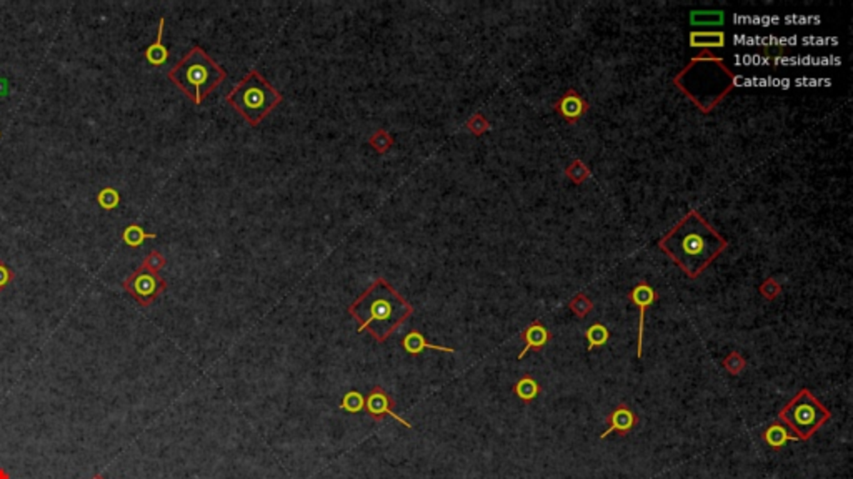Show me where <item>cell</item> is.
I'll return each mask as SVG.
<instances>
[{"label": "cell", "instance_id": "obj_1", "mask_svg": "<svg viewBox=\"0 0 853 479\" xmlns=\"http://www.w3.org/2000/svg\"><path fill=\"white\" fill-rule=\"evenodd\" d=\"M728 242L692 210L659 242V248L686 276H698L727 250Z\"/></svg>", "mask_w": 853, "mask_h": 479}, {"label": "cell", "instance_id": "obj_2", "mask_svg": "<svg viewBox=\"0 0 853 479\" xmlns=\"http://www.w3.org/2000/svg\"><path fill=\"white\" fill-rule=\"evenodd\" d=\"M348 313L358 322V333L367 329L383 343L413 313V306L385 278H378L348 306Z\"/></svg>", "mask_w": 853, "mask_h": 479}, {"label": "cell", "instance_id": "obj_3", "mask_svg": "<svg viewBox=\"0 0 853 479\" xmlns=\"http://www.w3.org/2000/svg\"><path fill=\"white\" fill-rule=\"evenodd\" d=\"M673 84L702 113H710L735 87V75L723 58L703 50L678 72Z\"/></svg>", "mask_w": 853, "mask_h": 479}, {"label": "cell", "instance_id": "obj_4", "mask_svg": "<svg viewBox=\"0 0 853 479\" xmlns=\"http://www.w3.org/2000/svg\"><path fill=\"white\" fill-rule=\"evenodd\" d=\"M167 75L195 105L202 104L227 79V72L199 45L192 47Z\"/></svg>", "mask_w": 853, "mask_h": 479}, {"label": "cell", "instance_id": "obj_5", "mask_svg": "<svg viewBox=\"0 0 853 479\" xmlns=\"http://www.w3.org/2000/svg\"><path fill=\"white\" fill-rule=\"evenodd\" d=\"M284 97L257 70H250L227 95V104L237 110L252 127H257L272 110L282 104Z\"/></svg>", "mask_w": 853, "mask_h": 479}, {"label": "cell", "instance_id": "obj_6", "mask_svg": "<svg viewBox=\"0 0 853 479\" xmlns=\"http://www.w3.org/2000/svg\"><path fill=\"white\" fill-rule=\"evenodd\" d=\"M830 419V409L823 406L808 388H801L778 413V421L800 441H808Z\"/></svg>", "mask_w": 853, "mask_h": 479}, {"label": "cell", "instance_id": "obj_7", "mask_svg": "<svg viewBox=\"0 0 853 479\" xmlns=\"http://www.w3.org/2000/svg\"><path fill=\"white\" fill-rule=\"evenodd\" d=\"M122 288L130 295L140 306H151L157 298L167 288V283L159 273L151 272L145 267L135 269L132 275H129L122 281Z\"/></svg>", "mask_w": 853, "mask_h": 479}, {"label": "cell", "instance_id": "obj_8", "mask_svg": "<svg viewBox=\"0 0 853 479\" xmlns=\"http://www.w3.org/2000/svg\"><path fill=\"white\" fill-rule=\"evenodd\" d=\"M394 405L395 403H394V400H392V396L381 386H375L370 389L369 396L365 398V411L370 418L375 419V421H382L385 416H390L405 427H413L410 423L407 421V419L399 416V414L394 411Z\"/></svg>", "mask_w": 853, "mask_h": 479}, {"label": "cell", "instance_id": "obj_9", "mask_svg": "<svg viewBox=\"0 0 853 479\" xmlns=\"http://www.w3.org/2000/svg\"><path fill=\"white\" fill-rule=\"evenodd\" d=\"M629 299L638 308L640 318H638V338H637V358L642 359L643 356V331H645V313L654 303L659 299V295L647 281L638 283L632 292L629 293Z\"/></svg>", "mask_w": 853, "mask_h": 479}, {"label": "cell", "instance_id": "obj_10", "mask_svg": "<svg viewBox=\"0 0 853 479\" xmlns=\"http://www.w3.org/2000/svg\"><path fill=\"white\" fill-rule=\"evenodd\" d=\"M635 425H637V414L632 411V408H629L627 405H618L617 408L608 414V418H607L608 427L604 431L602 434H600V439H605L612 433L627 436L630 431L633 430Z\"/></svg>", "mask_w": 853, "mask_h": 479}, {"label": "cell", "instance_id": "obj_11", "mask_svg": "<svg viewBox=\"0 0 853 479\" xmlns=\"http://www.w3.org/2000/svg\"><path fill=\"white\" fill-rule=\"evenodd\" d=\"M555 110H557V113H560L562 117L567 120V122L575 123V122H578V118H582L583 115L587 113L588 104L583 100L582 95H580L578 92H575V90H569V92L564 93L560 100L557 102Z\"/></svg>", "mask_w": 853, "mask_h": 479}, {"label": "cell", "instance_id": "obj_12", "mask_svg": "<svg viewBox=\"0 0 853 479\" xmlns=\"http://www.w3.org/2000/svg\"><path fill=\"white\" fill-rule=\"evenodd\" d=\"M550 331L547 328L544 327L540 322H533L532 324H528V327L523 329L522 333V340L525 346H523V350L518 354V359L525 358V354L528 352H540V350H544L547 343L550 341Z\"/></svg>", "mask_w": 853, "mask_h": 479}, {"label": "cell", "instance_id": "obj_13", "mask_svg": "<svg viewBox=\"0 0 853 479\" xmlns=\"http://www.w3.org/2000/svg\"><path fill=\"white\" fill-rule=\"evenodd\" d=\"M402 346L408 354H419L422 352H425V350H437V352L455 353V350L450 348V346H438V345L429 343V341L425 340V336L422 335L420 331H417V329H412V331H408L407 335L404 336Z\"/></svg>", "mask_w": 853, "mask_h": 479}, {"label": "cell", "instance_id": "obj_14", "mask_svg": "<svg viewBox=\"0 0 853 479\" xmlns=\"http://www.w3.org/2000/svg\"><path fill=\"white\" fill-rule=\"evenodd\" d=\"M762 438H763V441L774 449L783 448L788 441H800V439L797 438V436L780 421H775V423H771L770 426H767L765 430H763Z\"/></svg>", "mask_w": 853, "mask_h": 479}, {"label": "cell", "instance_id": "obj_15", "mask_svg": "<svg viewBox=\"0 0 853 479\" xmlns=\"http://www.w3.org/2000/svg\"><path fill=\"white\" fill-rule=\"evenodd\" d=\"M690 47L693 49L710 50V49H723L725 47V33L722 30H697V32H690Z\"/></svg>", "mask_w": 853, "mask_h": 479}, {"label": "cell", "instance_id": "obj_16", "mask_svg": "<svg viewBox=\"0 0 853 479\" xmlns=\"http://www.w3.org/2000/svg\"><path fill=\"white\" fill-rule=\"evenodd\" d=\"M164 27H165V19L162 17L159 22V30H157L155 42H153L152 45H148L147 50H145V58H147V62L152 63V65H155V67L164 65L169 58L167 47H165L164 42H162L164 40Z\"/></svg>", "mask_w": 853, "mask_h": 479}, {"label": "cell", "instance_id": "obj_17", "mask_svg": "<svg viewBox=\"0 0 853 479\" xmlns=\"http://www.w3.org/2000/svg\"><path fill=\"white\" fill-rule=\"evenodd\" d=\"M514 393L523 403H532V401L540 395V384L535 378H532L530 375H525L515 383Z\"/></svg>", "mask_w": 853, "mask_h": 479}, {"label": "cell", "instance_id": "obj_18", "mask_svg": "<svg viewBox=\"0 0 853 479\" xmlns=\"http://www.w3.org/2000/svg\"><path fill=\"white\" fill-rule=\"evenodd\" d=\"M153 238H157V233H147L144 230V226H140L137 223L127 225L122 232V242L130 248L142 246L145 240H153Z\"/></svg>", "mask_w": 853, "mask_h": 479}, {"label": "cell", "instance_id": "obj_19", "mask_svg": "<svg viewBox=\"0 0 853 479\" xmlns=\"http://www.w3.org/2000/svg\"><path fill=\"white\" fill-rule=\"evenodd\" d=\"M610 338V331L608 328L605 327L604 323H594L592 327L587 328L585 331V340H587V350L588 352H592V350L599 348V346H604L608 341Z\"/></svg>", "mask_w": 853, "mask_h": 479}, {"label": "cell", "instance_id": "obj_20", "mask_svg": "<svg viewBox=\"0 0 853 479\" xmlns=\"http://www.w3.org/2000/svg\"><path fill=\"white\" fill-rule=\"evenodd\" d=\"M339 408L351 414L365 411V396L362 395L360 391H357V389H351V391L344 395L342 403H340Z\"/></svg>", "mask_w": 853, "mask_h": 479}, {"label": "cell", "instance_id": "obj_21", "mask_svg": "<svg viewBox=\"0 0 853 479\" xmlns=\"http://www.w3.org/2000/svg\"><path fill=\"white\" fill-rule=\"evenodd\" d=\"M692 25H722L725 14L722 10H695L690 14Z\"/></svg>", "mask_w": 853, "mask_h": 479}, {"label": "cell", "instance_id": "obj_22", "mask_svg": "<svg viewBox=\"0 0 853 479\" xmlns=\"http://www.w3.org/2000/svg\"><path fill=\"white\" fill-rule=\"evenodd\" d=\"M95 200L102 210L110 212V210H115L121 205V194H118V190H115L114 187H104L99 194H97Z\"/></svg>", "mask_w": 853, "mask_h": 479}, {"label": "cell", "instance_id": "obj_23", "mask_svg": "<svg viewBox=\"0 0 853 479\" xmlns=\"http://www.w3.org/2000/svg\"><path fill=\"white\" fill-rule=\"evenodd\" d=\"M369 145L377 153H387L392 147H394V136H392L387 130H382L381 128V130H377L372 136H370Z\"/></svg>", "mask_w": 853, "mask_h": 479}, {"label": "cell", "instance_id": "obj_24", "mask_svg": "<svg viewBox=\"0 0 853 479\" xmlns=\"http://www.w3.org/2000/svg\"><path fill=\"white\" fill-rule=\"evenodd\" d=\"M569 306L571 313L577 316V318H585V316L594 310V303H592V299L588 298L585 293H578L577 297L569 303Z\"/></svg>", "mask_w": 853, "mask_h": 479}, {"label": "cell", "instance_id": "obj_25", "mask_svg": "<svg viewBox=\"0 0 853 479\" xmlns=\"http://www.w3.org/2000/svg\"><path fill=\"white\" fill-rule=\"evenodd\" d=\"M565 173H567V177H569L574 183H577V185H580L582 182H585V180L590 177V170H588V166H585V164H583L582 160L571 162L570 166H567Z\"/></svg>", "mask_w": 853, "mask_h": 479}, {"label": "cell", "instance_id": "obj_26", "mask_svg": "<svg viewBox=\"0 0 853 479\" xmlns=\"http://www.w3.org/2000/svg\"><path fill=\"white\" fill-rule=\"evenodd\" d=\"M465 127H467V130L470 132V134L475 135V136H480V135L487 134V132L490 130L489 120L485 118L480 112L475 113V115H472V117L467 120V123H465Z\"/></svg>", "mask_w": 853, "mask_h": 479}, {"label": "cell", "instance_id": "obj_27", "mask_svg": "<svg viewBox=\"0 0 853 479\" xmlns=\"http://www.w3.org/2000/svg\"><path fill=\"white\" fill-rule=\"evenodd\" d=\"M722 365H723L725 370H727L732 376H737V375H740L741 371L745 370L746 361H745V358L741 356L739 352H732L730 354H727V358L723 359Z\"/></svg>", "mask_w": 853, "mask_h": 479}, {"label": "cell", "instance_id": "obj_28", "mask_svg": "<svg viewBox=\"0 0 853 479\" xmlns=\"http://www.w3.org/2000/svg\"><path fill=\"white\" fill-rule=\"evenodd\" d=\"M758 290H760V295L763 298L769 299V301H774V299L778 298V295L782 293V285H780L777 280H774V278H767Z\"/></svg>", "mask_w": 853, "mask_h": 479}, {"label": "cell", "instance_id": "obj_29", "mask_svg": "<svg viewBox=\"0 0 853 479\" xmlns=\"http://www.w3.org/2000/svg\"><path fill=\"white\" fill-rule=\"evenodd\" d=\"M165 263H167V260H165V256L160 253V251L153 250L144 258L142 267H145L147 269H151V272L160 273V269L165 267Z\"/></svg>", "mask_w": 853, "mask_h": 479}, {"label": "cell", "instance_id": "obj_30", "mask_svg": "<svg viewBox=\"0 0 853 479\" xmlns=\"http://www.w3.org/2000/svg\"><path fill=\"white\" fill-rule=\"evenodd\" d=\"M14 278H15L14 269L8 267L3 260H0V292H3V290H6L7 286L12 283V281H14Z\"/></svg>", "mask_w": 853, "mask_h": 479}, {"label": "cell", "instance_id": "obj_31", "mask_svg": "<svg viewBox=\"0 0 853 479\" xmlns=\"http://www.w3.org/2000/svg\"><path fill=\"white\" fill-rule=\"evenodd\" d=\"M0 479H10V476H8V473L3 468H0Z\"/></svg>", "mask_w": 853, "mask_h": 479}, {"label": "cell", "instance_id": "obj_32", "mask_svg": "<svg viewBox=\"0 0 853 479\" xmlns=\"http://www.w3.org/2000/svg\"><path fill=\"white\" fill-rule=\"evenodd\" d=\"M92 479H105V478H104V476H102V474H95V476H93Z\"/></svg>", "mask_w": 853, "mask_h": 479}, {"label": "cell", "instance_id": "obj_33", "mask_svg": "<svg viewBox=\"0 0 853 479\" xmlns=\"http://www.w3.org/2000/svg\"><path fill=\"white\" fill-rule=\"evenodd\" d=\"M0 136H2V134H0Z\"/></svg>", "mask_w": 853, "mask_h": 479}]
</instances>
